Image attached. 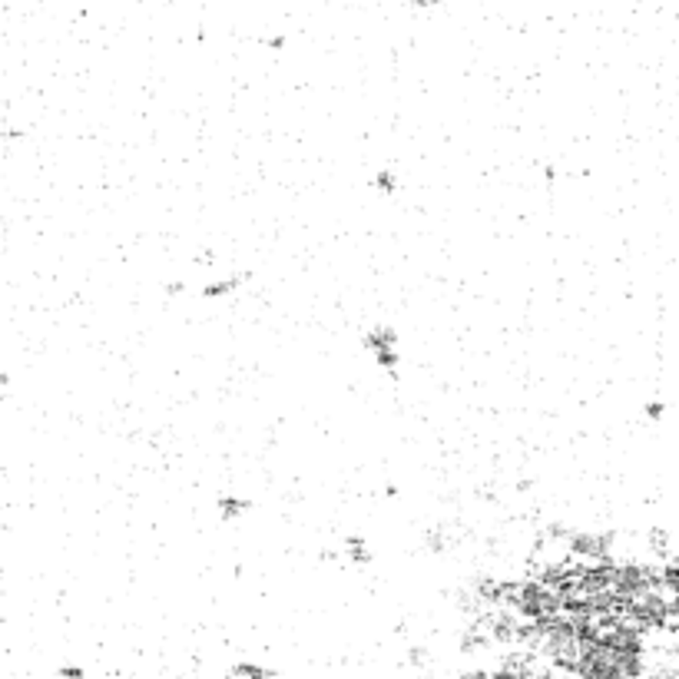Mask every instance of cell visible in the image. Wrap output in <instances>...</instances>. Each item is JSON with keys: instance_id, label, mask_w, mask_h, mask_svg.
I'll use <instances>...</instances> for the list:
<instances>
[{"instance_id": "cell-8", "label": "cell", "mask_w": 679, "mask_h": 679, "mask_svg": "<svg viewBox=\"0 0 679 679\" xmlns=\"http://www.w3.org/2000/svg\"><path fill=\"white\" fill-rule=\"evenodd\" d=\"M375 362L381 364V368L394 371V364H398V351H394V348H381V351H375Z\"/></svg>"}, {"instance_id": "cell-2", "label": "cell", "mask_w": 679, "mask_h": 679, "mask_svg": "<svg viewBox=\"0 0 679 679\" xmlns=\"http://www.w3.org/2000/svg\"><path fill=\"white\" fill-rule=\"evenodd\" d=\"M362 345L368 348V351H381V348H394V345H398V332H394V328H388V325H381V328H371V332H364Z\"/></svg>"}, {"instance_id": "cell-4", "label": "cell", "mask_w": 679, "mask_h": 679, "mask_svg": "<svg viewBox=\"0 0 679 679\" xmlns=\"http://www.w3.org/2000/svg\"><path fill=\"white\" fill-rule=\"evenodd\" d=\"M242 279H249V272H242V275H229L226 282H215V285H206V288H202V295H206V299H222V295H229L232 288L242 285Z\"/></svg>"}, {"instance_id": "cell-10", "label": "cell", "mask_w": 679, "mask_h": 679, "mask_svg": "<svg viewBox=\"0 0 679 679\" xmlns=\"http://www.w3.org/2000/svg\"><path fill=\"white\" fill-rule=\"evenodd\" d=\"M60 676H83V669H76V666H63Z\"/></svg>"}, {"instance_id": "cell-11", "label": "cell", "mask_w": 679, "mask_h": 679, "mask_svg": "<svg viewBox=\"0 0 679 679\" xmlns=\"http://www.w3.org/2000/svg\"><path fill=\"white\" fill-rule=\"evenodd\" d=\"M543 176H547V182H554V179H557V169L547 166V169H543Z\"/></svg>"}, {"instance_id": "cell-9", "label": "cell", "mask_w": 679, "mask_h": 679, "mask_svg": "<svg viewBox=\"0 0 679 679\" xmlns=\"http://www.w3.org/2000/svg\"><path fill=\"white\" fill-rule=\"evenodd\" d=\"M646 414H649V418H653V421H656V418L663 414V405H660V401H653V405H646Z\"/></svg>"}, {"instance_id": "cell-1", "label": "cell", "mask_w": 679, "mask_h": 679, "mask_svg": "<svg viewBox=\"0 0 679 679\" xmlns=\"http://www.w3.org/2000/svg\"><path fill=\"white\" fill-rule=\"evenodd\" d=\"M610 543H613V537H606V534H570V550L576 557L606 560L610 557Z\"/></svg>"}, {"instance_id": "cell-12", "label": "cell", "mask_w": 679, "mask_h": 679, "mask_svg": "<svg viewBox=\"0 0 679 679\" xmlns=\"http://www.w3.org/2000/svg\"><path fill=\"white\" fill-rule=\"evenodd\" d=\"M282 44H285L282 37H272V40H269V46H272V50H282Z\"/></svg>"}, {"instance_id": "cell-3", "label": "cell", "mask_w": 679, "mask_h": 679, "mask_svg": "<svg viewBox=\"0 0 679 679\" xmlns=\"http://www.w3.org/2000/svg\"><path fill=\"white\" fill-rule=\"evenodd\" d=\"M215 507H219V513H222V520H239L242 513L252 507V500H245V497H219L215 500Z\"/></svg>"}, {"instance_id": "cell-6", "label": "cell", "mask_w": 679, "mask_h": 679, "mask_svg": "<svg viewBox=\"0 0 679 679\" xmlns=\"http://www.w3.org/2000/svg\"><path fill=\"white\" fill-rule=\"evenodd\" d=\"M232 676H252V679H265L272 676L275 669H265V666H252V663H236L232 669H229Z\"/></svg>"}, {"instance_id": "cell-5", "label": "cell", "mask_w": 679, "mask_h": 679, "mask_svg": "<svg viewBox=\"0 0 679 679\" xmlns=\"http://www.w3.org/2000/svg\"><path fill=\"white\" fill-rule=\"evenodd\" d=\"M345 554L355 560V563H371V550L364 547L362 537H345Z\"/></svg>"}, {"instance_id": "cell-7", "label": "cell", "mask_w": 679, "mask_h": 679, "mask_svg": "<svg viewBox=\"0 0 679 679\" xmlns=\"http://www.w3.org/2000/svg\"><path fill=\"white\" fill-rule=\"evenodd\" d=\"M371 182H375L381 193H388V196H391V193H398V182H394V176L388 173V169H385V173H378V176H375Z\"/></svg>"}]
</instances>
